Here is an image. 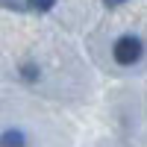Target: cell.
Segmentation results:
<instances>
[{
  "instance_id": "1",
  "label": "cell",
  "mask_w": 147,
  "mask_h": 147,
  "mask_svg": "<svg viewBox=\"0 0 147 147\" xmlns=\"http://www.w3.org/2000/svg\"><path fill=\"white\" fill-rule=\"evenodd\" d=\"M115 59L121 65H132L141 59V41L136 38V35H124V38L115 41Z\"/></svg>"
},
{
  "instance_id": "2",
  "label": "cell",
  "mask_w": 147,
  "mask_h": 147,
  "mask_svg": "<svg viewBox=\"0 0 147 147\" xmlns=\"http://www.w3.org/2000/svg\"><path fill=\"white\" fill-rule=\"evenodd\" d=\"M3 147H27V136L21 129H6L3 132Z\"/></svg>"
},
{
  "instance_id": "3",
  "label": "cell",
  "mask_w": 147,
  "mask_h": 147,
  "mask_svg": "<svg viewBox=\"0 0 147 147\" xmlns=\"http://www.w3.org/2000/svg\"><path fill=\"white\" fill-rule=\"evenodd\" d=\"M30 3V9H35V12H50L53 6H56V0H27Z\"/></svg>"
},
{
  "instance_id": "4",
  "label": "cell",
  "mask_w": 147,
  "mask_h": 147,
  "mask_svg": "<svg viewBox=\"0 0 147 147\" xmlns=\"http://www.w3.org/2000/svg\"><path fill=\"white\" fill-rule=\"evenodd\" d=\"M103 3H106V6H121L124 0H103Z\"/></svg>"
}]
</instances>
